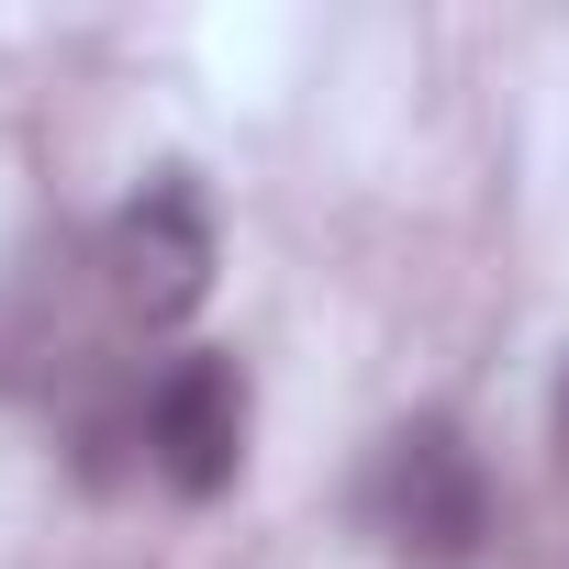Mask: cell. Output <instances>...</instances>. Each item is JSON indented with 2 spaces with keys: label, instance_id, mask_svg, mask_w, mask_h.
<instances>
[{
  "label": "cell",
  "instance_id": "7a4b0ae2",
  "mask_svg": "<svg viewBox=\"0 0 569 569\" xmlns=\"http://www.w3.org/2000/svg\"><path fill=\"white\" fill-rule=\"evenodd\" d=\"M112 302L134 325H190L212 302V268H223V223H212V190L190 168H157L123 212H112Z\"/></svg>",
  "mask_w": 569,
  "mask_h": 569
},
{
  "label": "cell",
  "instance_id": "277c9868",
  "mask_svg": "<svg viewBox=\"0 0 569 569\" xmlns=\"http://www.w3.org/2000/svg\"><path fill=\"white\" fill-rule=\"evenodd\" d=\"M558 436H569V380H558Z\"/></svg>",
  "mask_w": 569,
  "mask_h": 569
},
{
  "label": "cell",
  "instance_id": "3957f363",
  "mask_svg": "<svg viewBox=\"0 0 569 569\" xmlns=\"http://www.w3.org/2000/svg\"><path fill=\"white\" fill-rule=\"evenodd\" d=\"M146 469L179 502L234 491V469H246V369H234V347H179L157 369V391H146Z\"/></svg>",
  "mask_w": 569,
  "mask_h": 569
},
{
  "label": "cell",
  "instance_id": "6da1fadb",
  "mask_svg": "<svg viewBox=\"0 0 569 569\" xmlns=\"http://www.w3.org/2000/svg\"><path fill=\"white\" fill-rule=\"evenodd\" d=\"M358 525L380 536L391 569H480L491 547V469L458 413H413L369 447L358 469Z\"/></svg>",
  "mask_w": 569,
  "mask_h": 569
}]
</instances>
